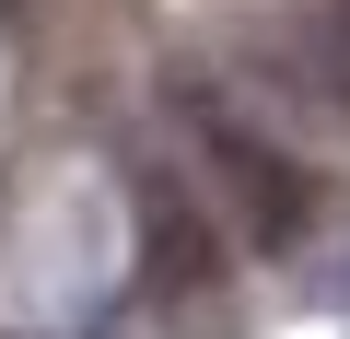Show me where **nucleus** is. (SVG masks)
Instances as JSON below:
<instances>
[{
  "label": "nucleus",
  "instance_id": "nucleus-1",
  "mask_svg": "<svg viewBox=\"0 0 350 339\" xmlns=\"http://www.w3.org/2000/svg\"><path fill=\"white\" fill-rule=\"evenodd\" d=\"M199 140H211V176H222V188L245 199V234H292V211H304V188L280 176V164H269V152H257L245 129H222V117H211Z\"/></svg>",
  "mask_w": 350,
  "mask_h": 339
}]
</instances>
